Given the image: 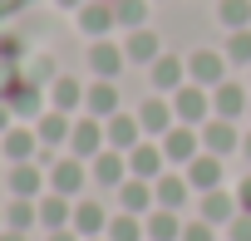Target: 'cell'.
Instances as JSON below:
<instances>
[{"mask_svg": "<svg viewBox=\"0 0 251 241\" xmlns=\"http://www.w3.org/2000/svg\"><path fill=\"white\" fill-rule=\"evenodd\" d=\"M103 236H108V241H148V231H143V217H133V212H113Z\"/></svg>", "mask_w": 251, "mask_h": 241, "instance_id": "obj_29", "label": "cell"}, {"mask_svg": "<svg viewBox=\"0 0 251 241\" xmlns=\"http://www.w3.org/2000/svg\"><path fill=\"white\" fill-rule=\"evenodd\" d=\"M5 226H10V231H35V226H40V207H35L30 197H10V207H5Z\"/></svg>", "mask_w": 251, "mask_h": 241, "instance_id": "obj_31", "label": "cell"}, {"mask_svg": "<svg viewBox=\"0 0 251 241\" xmlns=\"http://www.w3.org/2000/svg\"><path fill=\"white\" fill-rule=\"evenodd\" d=\"M103 148H108L103 118H94V113H79V118H74V128H69V153H74V158H84V163H94Z\"/></svg>", "mask_w": 251, "mask_h": 241, "instance_id": "obj_3", "label": "cell"}, {"mask_svg": "<svg viewBox=\"0 0 251 241\" xmlns=\"http://www.w3.org/2000/svg\"><path fill=\"white\" fill-rule=\"evenodd\" d=\"M74 25H79V35H89V40H108V35L118 30L113 0H84V5L74 10Z\"/></svg>", "mask_w": 251, "mask_h": 241, "instance_id": "obj_5", "label": "cell"}, {"mask_svg": "<svg viewBox=\"0 0 251 241\" xmlns=\"http://www.w3.org/2000/svg\"><path fill=\"white\" fill-rule=\"evenodd\" d=\"M5 182H10V197H30V202H40L50 192V172L40 163H10Z\"/></svg>", "mask_w": 251, "mask_h": 241, "instance_id": "obj_12", "label": "cell"}, {"mask_svg": "<svg viewBox=\"0 0 251 241\" xmlns=\"http://www.w3.org/2000/svg\"><path fill=\"white\" fill-rule=\"evenodd\" d=\"M103 133H108V148H118V153H133L148 133H143V123H138V113H113V118H103Z\"/></svg>", "mask_w": 251, "mask_h": 241, "instance_id": "obj_15", "label": "cell"}, {"mask_svg": "<svg viewBox=\"0 0 251 241\" xmlns=\"http://www.w3.org/2000/svg\"><path fill=\"white\" fill-rule=\"evenodd\" d=\"M133 113H138V123H143L148 138H163L168 128H177V113H173V98H168V94H148Z\"/></svg>", "mask_w": 251, "mask_h": 241, "instance_id": "obj_8", "label": "cell"}, {"mask_svg": "<svg viewBox=\"0 0 251 241\" xmlns=\"http://www.w3.org/2000/svg\"><path fill=\"white\" fill-rule=\"evenodd\" d=\"M0 231H5V207H0Z\"/></svg>", "mask_w": 251, "mask_h": 241, "instance_id": "obj_42", "label": "cell"}, {"mask_svg": "<svg viewBox=\"0 0 251 241\" xmlns=\"http://www.w3.org/2000/svg\"><path fill=\"white\" fill-rule=\"evenodd\" d=\"M226 241H251V212H236L226 221Z\"/></svg>", "mask_w": 251, "mask_h": 241, "instance_id": "obj_35", "label": "cell"}, {"mask_svg": "<svg viewBox=\"0 0 251 241\" xmlns=\"http://www.w3.org/2000/svg\"><path fill=\"white\" fill-rule=\"evenodd\" d=\"M187 79L202 84V89H217L222 79H231V64H226L222 49H192L187 54Z\"/></svg>", "mask_w": 251, "mask_h": 241, "instance_id": "obj_4", "label": "cell"}, {"mask_svg": "<svg viewBox=\"0 0 251 241\" xmlns=\"http://www.w3.org/2000/svg\"><path fill=\"white\" fill-rule=\"evenodd\" d=\"M246 118H251V108H246Z\"/></svg>", "mask_w": 251, "mask_h": 241, "instance_id": "obj_45", "label": "cell"}, {"mask_svg": "<svg viewBox=\"0 0 251 241\" xmlns=\"http://www.w3.org/2000/svg\"><path fill=\"white\" fill-rule=\"evenodd\" d=\"M5 103H10V113L20 118V123H35V118H40V113L50 108L45 89H40V84H30V79H25V84H15V89L5 94Z\"/></svg>", "mask_w": 251, "mask_h": 241, "instance_id": "obj_17", "label": "cell"}, {"mask_svg": "<svg viewBox=\"0 0 251 241\" xmlns=\"http://www.w3.org/2000/svg\"><path fill=\"white\" fill-rule=\"evenodd\" d=\"M173 113H177V123H187V128H202L207 118H212V89H202V84H182L177 94H173Z\"/></svg>", "mask_w": 251, "mask_h": 241, "instance_id": "obj_2", "label": "cell"}, {"mask_svg": "<svg viewBox=\"0 0 251 241\" xmlns=\"http://www.w3.org/2000/svg\"><path fill=\"white\" fill-rule=\"evenodd\" d=\"M153 5H158V0H153Z\"/></svg>", "mask_w": 251, "mask_h": 241, "instance_id": "obj_46", "label": "cell"}, {"mask_svg": "<svg viewBox=\"0 0 251 241\" xmlns=\"http://www.w3.org/2000/svg\"><path fill=\"white\" fill-rule=\"evenodd\" d=\"M148 84H153V94H177L182 84H187V59H177V54H158L153 64H148Z\"/></svg>", "mask_w": 251, "mask_h": 241, "instance_id": "obj_13", "label": "cell"}, {"mask_svg": "<svg viewBox=\"0 0 251 241\" xmlns=\"http://www.w3.org/2000/svg\"><path fill=\"white\" fill-rule=\"evenodd\" d=\"M236 207H241V212H251V172L236 182Z\"/></svg>", "mask_w": 251, "mask_h": 241, "instance_id": "obj_36", "label": "cell"}, {"mask_svg": "<svg viewBox=\"0 0 251 241\" xmlns=\"http://www.w3.org/2000/svg\"><path fill=\"white\" fill-rule=\"evenodd\" d=\"M0 163H5V153H0Z\"/></svg>", "mask_w": 251, "mask_h": 241, "instance_id": "obj_44", "label": "cell"}, {"mask_svg": "<svg viewBox=\"0 0 251 241\" xmlns=\"http://www.w3.org/2000/svg\"><path fill=\"white\" fill-rule=\"evenodd\" d=\"M79 113H59V108H45L35 118V133H40V148L54 153V148H69V128H74Z\"/></svg>", "mask_w": 251, "mask_h": 241, "instance_id": "obj_14", "label": "cell"}, {"mask_svg": "<svg viewBox=\"0 0 251 241\" xmlns=\"http://www.w3.org/2000/svg\"><path fill=\"white\" fill-rule=\"evenodd\" d=\"M123 54H128V64H153L158 54H163V40L143 25V30H128L123 35Z\"/></svg>", "mask_w": 251, "mask_h": 241, "instance_id": "obj_27", "label": "cell"}, {"mask_svg": "<svg viewBox=\"0 0 251 241\" xmlns=\"http://www.w3.org/2000/svg\"><path fill=\"white\" fill-rule=\"evenodd\" d=\"M153 197H158V207H168V212H182V207L192 202V182H187L182 172H163V177L153 182Z\"/></svg>", "mask_w": 251, "mask_h": 241, "instance_id": "obj_24", "label": "cell"}, {"mask_svg": "<svg viewBox=\"0 0 251 241\" xmlns=\"http://www.w3.org/2000/svg\"><path fill=\"white\" fill-rule=\"evenodd\" d=\"M118 84L113 79H94L89 84V94H84V113H94V118H113L118 113Z\"/></svg>", "mask_w": 251, "mask_h": 241, "instance_id": "obj_25", "label": "cell"}, {"mask_svg": "<svg viewBox=\"0 0 251 241\" xmlns=\"http://www.w3.org/2000/svg\"><path fill=\"white\" fill-rule=\"evenodd\" d=\"M0 153H5V163H35V158H40V133H35V123H10L5 133H0Z\"/></svg>", "mask_w": 251, "mask_h": 241, "instance_id": "obj_9", "label": "cell"}, {"mask_svg": "<svg viewBox=\"0 0 251 241\" xmlns=\"http://www.w3.org/2000/svg\"><path fill=\"white\" fill-rule=\"evenodd\" d=\"M84 94H89V84H79L74 74H59V79L45 89L50 108H59V113H84Z\"/></svg>", "mask_w": 251, "mask_h": 241, "instance_id": "obj_20", "label": "cell"}, {"mask_svg": "<svg viewBox=\"0 0 251 241\" xmlns=\"http://www.w3.org/2000/svg\"><path fill=\"white\" fill-rule=\"evenodd\" d=\"M182 177L192 182V192H197V197H202V192H217V187H222V177H226V158H217V153H207V148H202V153L182 168Z\"/></svg>", "mask_w": 251, "mask_h": 241, "instance_id": "obj_7", "label": "cell"}, {"mask_svg": "<svg viewBox=\"0 0 251 241\" xmlns=\"http://www.w3.org/2000/svg\"><path fill=\"white\" fill-rule=\"evenodd\" d=\"M113 197H118V212H133V217H148V212L158 207L153 182H143V177H128L123 187H113Z\"/></svg>", "mask_w": 251, "mask_h": 241, "instance_id": "obj_22", "label": "cell"}, {"mask_svg": "<svg viewBox=\"0 0 251 241\" xmlns=\"http://www.w3.org/2000/svg\"><path fill=\"white\" fill-rule=\"evenodd\" d=\"M158 143H163V153H168V163H173V168H187V163L202 153V128H187V123H177V128H168Z\"/></svg>", "mask_w": 251, "mask_h": 241, "instance_id": "obj_11", "label": "cell"}, {"mask_svg": "<svg viewBox=\"0 0 251 241\" xmlns=\"http://www.w3.org/2000/svg\"><path fill=\"white\" fill-rule=\"evenodd\" d=\"M45 172H50V192H59V197H74V202H79L84 182H94V177H89V163H84V158H74V153L54 158Z\"/></svg>", "mask_w": 251, "mask_h": 241, "instance_id": "obj_1", "label": "cell"}, {"mask_svg": "<svg viewBox=\"0 0 251 241\" xmlns=\"http://www.w3.org/2000/svg\"><path fill=\"white\" fill-rule=\"evenodd\" d=\"M35 207H40V226H45V231H64V226L74 221V197L45 192V197H40Z\"/></svg>", "mask_w": 251, "mask_h": 241, "instance_id": "obj_26", "label": "cell"}, {"mask_svg": "<svg viewBox=\"0 0 251 241\" xmlns=\"http://www.w3.org/2000/svg\"><path fill=\"white\" fill-rule=\"evenodd\" d=\"M246 108H251V89L246 84H236V79H222L217 89H212V118H246Z\"/></svg>", "mask_w": 251, "mask_h": 241, "instance_id": "obj_10", "label": "cell"}, {"mask_svg": "<svg viewBox=\"0 0 251 241\" xmlns=\"http://www.w3.org/2000/svg\"><path fill=\"white\" fill-rule=\"evenodd\" d=\"M45 241H84L74 226H64V231H45Z\"/></svg>", "mask_w": 251, "mask_h": 241, "instance_id": "obj_37", "label": "cell"}, {"mask_svg": "<svg viewBox=\"0 0 251 241\" xmlns=\"http://www.w3.org/2000/svg\"><path fill=\"white\" fill-rule=\"evenodd\" d=\"M54 5H59V10H79V5H84V0H54Z\"/></svg>", "mask_w": 251, "mask_h": 241, "instance_id": "obj_41", "label": "cell"}, {"mask_svg": "<svg viewBox=\"0 0 251 241\" xmlns=\"http://www.w3.org/2000/svg\"><path fill=\"white\" fill-rule=\"evenodd\" d=\"M123 64H128L123 45H113V40H89V69H94V79H118Z\"/></svg>", "mask_w": 251, "mask_h": 241, "instance_id": "obj_18", "label": "cell"}, {"mask_svg": "<svg viewBox=\"0 0 251 241\" xmlns=\"http://www.w3.org/2000/svg\"><path fill=\"white\" fill-rule=\"evenodd\" d=\"M217 25L222 30H251V0H217Z\"/></svg>", "mask_w": 251, "mask_h": 241, "instance_id": "obj_32", "label": "cell"}, {"mask_svg": "<svg viewBox=\"0 0 251 241\" xmlns=\"http://www.w3.org/2000/svg\"><path fill=\"white\" fill-rule=\"evenodd\" d=\"M148 10H153V0H113L118 30H143V25H148Z\"/></svg>", "mask_w": 251, "mask_h": 241, "instance_id": "obj_30", "label": "cell"}, {"mask_svg": "<svg viewBox=\"0 0 251 241\" xmlns=\"http://www.w3.org/2000/svg\"><path fill=\"white\" fill-rule=\"evenodd\" d=\"M173 163H168V153H163V143L158 138H143L133 153H128V177H143V182H158L163 172H168Z\"/></svg>", "mask_w": 251, "mask_h": 241, "instance_id": "obj_6", "label": "cell"}, {"mask_svg": "<svg viewBox=\"0 0 251 241\" xmlns=\"http://www.w3.org/2000/svg\"><path fill=\"white\" fill-rule=\"evenodd\" d=\"M143 231H148V241H182V217L168 207H153L143 217Z\"/></svg>", "mask_w": 251, "mask_h": 241, "instance_id": "obj_28", "label": "cell"}, {"mask_svg": "<svg viewBox=\"0 0 251 241\" xmlns=\"http://www.w3.org/2000/svg\"><path fill=\"white\" fill-rule=\"evenodd\" d=\"M89 177H94L99 187H123V182H128V153L103 148V153L89 163Z\"/></svg>", "mask_w": 251, "mask_h": 241, "instance_id": "obj_19", "label": "cell"}, {"mask_svg": "<svg viewBox=\"0 0 251 241\" xmlns=\"http://www.w3.org/2000/svg\"><path fill=\"white\" fill-rule=\"evenodd\" d=\"M182 241H217V226L202 221V217H192V221H182Z\"/></svg>", "mask_w": 251, "mask_h": 241, "instance_id": "obj_34", "label": "cell"}, {"mask_svg": "<svg viewBox=\"0 0 251 241\" xmlns=\"http://www.w3.org/2000/svg\"><path fill=\"white\" fill-rule=\"evenodd\" d=\"M236 212H241V207H236V192H226V187H217V192H202V197H197V217H202V221H212V226H226Z\"/></svg>", "mask_w": 251, "mask_h": 241, "instance_id": "obj_23", "label": "cell"}, {"mask_svg": "<svg viewBox=\"0 0 251 241\" xmlns=\"http://www.w3.org/2000/svg\"><path fill=\"white\" fill-rule=\"evenodd\" d=\"M241 158H246V163H251V128H246V133H241Z\"/></svg>", "mask_w": 251, "mask_h": 241, "instance_id": "obj_40", "label": "cell"}, {"mask_svg": "<svg viewBox=\"0 0 251 241\" xmlns=\"http://www.w3.org/2000/svg\"><path fill=\"white\" fill-rule=\"evenodd\" d=\"M202 148L217 153V158H231V153H241V128L231 118H207L202 123Z\"/></svg>", "mask_w": 251, "mask_h": 241, "instance_id": "obj_16", "label": "cell"}, {"mask_svg": "<svg viewBox=\"0 0 251 241\" xmlns=\"http://www.w3.org/2000/svg\"><path fill=\"white\" fill-rule=\"evenodd\" d=\"M0 241H30V231H10V226H5V231H0Z\"/></svg>", "mask_w": 251, "mask_h": 241, "instance_id": "obj_39", "label": "cell"}, {"mask_svg": "<svg viewBox=\"0 0 251 241\" xmlns=\"http://www.w3.org/2000/svg\"><path fill=\"white\" fill-rule=\"evenodd\" d=\"M10 123H20V118H15V113H10V103H5V98H0V133H5V128H10Z\"/></svg>", "mask_w": 251, "mask_h": 241, "instance_id": "obj_38", "label": "cell"}, {"mask_svg": "<svg viewBox=\"0 0 251 241\" xmlns=\"http://www.w3.org/2000/svg\"><path fill=\"white\" fill-rule=\"evenodd\" d=\"M89 241H108V236H89Z\"/></svg>", "mask_w": 251, "mask_h": 241, "instance_id": "obj_43", "label": "cell"}, {"mask_svg": "<svg viewBox=\"0 0 251 241\" xmlns=\"http://www.w3.org/2000/svg\"><path fill=\"white\" fill-rule=\"evenodd\" d=\"M108 217H113V212H108L103 202L79 197V202H74V221H69V226H74V231L89 241V236H103V231H108Z\"/></svg>", "mask_w": 251, "mask_h": 241, "instance_id": "obj_21", "label": "cell"}, {"mask_svg": "<svg viewBox=\"0 0 251 241\" xmlns=\"http://www.w3.org/2000/svg\"><path fill=\"white\" fill-rule=\"evenodd\" d=\"M222 54H226L231 69H236V64L251 69V30H226V49H222Z\"/></svg>", "mask_w": 251, "mask_h": 241, "instance_id": "obj_33", "label": "cell"}]
</instances>
